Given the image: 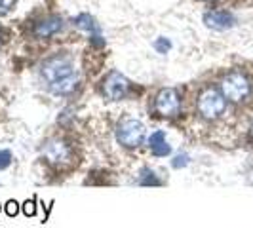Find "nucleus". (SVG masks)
<instances>
[{"instance_id": "nucleus-1", "label": "nucleus", "mask_w": 253, "mask_h": 228, "mask_svg": "<svg viewBox=\"0 0 253 228\" xmlns=\"http://www.w3.org/2000/svg\"><path fill=\"white\" fill-rule=\"evenodd\" d=\"M42 80L46 82V88L53 95H69L78 86V73L75 63L67 55H53L46 59L40 69Z\"/></svg>"}, {"instance_id": "nucleus-2", "label": "nucleus", "mask_w": 253, "mask_h": 228, "mask_svg": "<svg viewBox=\"0 0 253 228\" xmlns=\"http://www.w3.org/2000/svg\"><path fill=\"white\" fill-rule=\"evenodd\" d=\"M147 135L145 124L137 118H122L116 126V141L124 147V149H137L143 145Z\"/></svg>"}, {"instance_id": "nucleus-3", "label": "nucleus", "mask_w": 253, "mask_h": 228, "mask_svg": "<svg viewBox=\"0 0 253 228\" xmlns=\"http://www.w3.org/2000/svg\"><path fill=\"white\" fill-rule=\"evenodd\" d=\"M227 109V99L225 95L215 88L204 89L198 97V113L202 114L206 120H215Z\"/></svg>"}, {"instance_id": "nucleus-4", "label": "nucleus", "mask_w": 253, "mask_h": 228, "mask_svg": "<svg viewBox=\"0 0 253 228\" xmlns=\"http://www.w3.org/2000/svg\"><path fill=\"white\" fill-rule=\"evenodd\" d=\"M252 91V84L242 73H230L221 82V93L225 95L227 101L242 103Z\"/></svg>"}, {"instance_id": "nucleus-5", "label": "nucleus", "mask_w": 253, "mask_h": 228, "mask_svg": "<svg viewBox=\"0 0 253 228\" xmlns=\"http://www.w3.org/2000/svg\"><path fill=\"white\" fill-rule=\"evenodd\" d=\"M154 109L156 113L164 118H173L181 111V97L175 89L164 88L158 91L156 99H154Z\"/></svg>"}, {"instance_id": "nucleus-6", "label": "nucleus", "mask_w": 253, "mask_h": 228, "mask_svg": "<svg viewBox=\"0 0 253 228\" xmlns=\"http://www.w3.org/2000/svg\"><path fill=\"white\" fill-rule=\"evenodd\" d=\"M127 89H129V82H127L126 76L120 75L118 71L109 73L107 78L103 80V93H105V97L111 99V101H120V99H124Z\"/></svg>"}, {"instance_id": "nucleus-7", "label": "nucleus", "mask_w": 253, "mask_h": 228, "mask_svg": "<svg viewBox=\"0 0 253 228\" xmlns=\"http://www.w3.org/2000/svg\"><path fill=\"white\" fill-rule=\"evenodd\" d=\"M42 156L50 162V164H67L71 162V149L69 145H65L63 141L51 139L48 143H44L42 147Z\"/></svg>"}, {"instance_id": "nucleus-8", "label": "nucleus", "mask_w": 253, "mask_h": 228, "mask_svg": "<svg viewBox=\"0 0 253 228\" xmlns=\"http://www.w3.org/2000/svg\"><path fill=\"white\" fill-rule=\"evenodd\" d=\"M204 23L213 31H227L230 27H234L236 17L227 10H211L204 15Z\"/></svg>"}, {"instance_id": "nucleus-9", "label": "nucleus", "mask_w": 253, "mask_h": 228, "mask_svg": "<svg viewBox=\"0 0 253 228\" xmlns=\"http://www.w3.org/2000/svg\"><path fill=\"white\" fill-rule=\"evenodd\" d=\"M61 29H63V19H61L59 15H51V17H46V19H42L40 23H37L35 35H37V37L48 38V37H51V35H55V33H59Z\"/></svg>"}, {"instance_id": "nucleus-10", "label": "nucleus", "mask_w": 253, "mask_h": 228, "mask_svg": "<svg viewBox=\"0 0 253 228\" xmlns=\"http://www.w3.org/2000/svg\"><path fill=\"white\" fill-rule=\"evenodd\" d=\"M149 149H151V152L156 158H164V156L171 154V147L166 141V133L160 131V129L151 133V137H149Z\"/></svg>"}, {"instance_id": "nucleus-11", "label": "nucleus", "mask_w": 253, "mask_h": 228, "mask_svg": "<svg viewBox=\"0 0 253 228\" xmlns=\"http://www.w3.org/2000/svg\"><path fill=\"white\" fill-rule=\"evenodd\" d=\"M75 25L78 27L80 31L89 33V37H91V35H99V27L95 25V19H93L89 13H80L75 19Z\"/></svg>"}, {"instance_id": "nucleus-12", "label": "nucleus", "mask_w": 253, "mask_h": 228, "mask_svg": "<svg viewBox=\"0 0 253 228\" xmlns=\"http://www.w3.org/2000/svg\"><path fill=\"white\" fill-rule=\"evenodd\" d=\"M137 183H139L141 187H160V185H162V181L156 177V173H154L152 169H149V167H145V169L141 171Z\"/></svg>"}, {"instance_id": "nucleus-13", "label": "nucleus", "mask_w": 253, "mask_h": 228, "mask_svg": "<svg viewBox=\"0 0 253 228\" xmlns=\"http://www.w3.org/2000/svg\"><path fill=\"white\" fill-rule=\"evenodd\" d=\"M190 162V156L187 152H179L173 156V160H171V167L173 169H183V167H187Z\"/></svg>"}, {"instance_id": "nucleus-14", "label": "nucleus", "mask_w": 253, "mask_h": 228, "mask_svg": "<svg viewBox=\"0 0 253 228\" xmlns=\"http://www.w3.org/2000/svg\"><path fill=\"white\" fill-rule=\"evenodd\" d=\"M21 209H23V215L25 217H35L37 215V200H27L21 205Z\"/></svg>"}, {"instance_id": "nucleus-15", "label": "nucleus", "mask_w": 253, "mask_h": 228, "mask_svg": "<svg viewBox=\"0 0 253 228\" xmlns=\"http://www.w3.org/2000/svg\"><path fill=\"white\" fill-rule=\"evenodd\" d=\"M12 164V152L10 151H0V169H6V167H10Z\"/></svg>"}, {"instance_id": "nucleus-16", "label": "nucleus", "mask_w": 253, "mask_h": 228, "mask_svg": "<svg viewBox=\"0 0 253 228\" xmlns=\"http://www.w3.org/2000/svg\"><path fill=\"white\" fill-rule=\"evenodd\" d=\"M154 48H156V51H160V53H166V51L171 48V42L166 40V38H158V40L154 42Z\"/></svg>"}, {"instance_id": "nucleus-17", "label": "nucleus", "mask_w": 253, "mask_h": 228, "mask_svg": "<svg viewBox=\"0 0 253 228\" xmlns=\"http://www.w3.org/2000/svg\"><path fill=\"white\" fill-rule=\"evenodd\" d=\"M6 213H8V217H15L19 213V203L15 202V200H10V202L6 203Z\"/></svg>"}, {"instance_id": "nucleus-18", "label": "nucleus", "mask_w": 253, "mask_h": 228, "mask_svg": "<svg viewBox=\"0 0 253 228\" xmlns=\"http://www.w3.org/2000/svg\"><path fill=\"white\" fill-rule=\"evenodd\" d=\"M15 0H0V15H6L13 8Z\"/></svg>"}, {"instance_id": "nucleus-19", "label": "nucleus", "mask_w": 253, "mask_h": 228, "mask_svg": "<svg viewBox=\"0 0 253 228\" xmlns=\"http://www.w3.org/2000/svg\"><path fill=\"white\" fill-rule=\"evenodd\" d=\"M89 42H91L95 48H103V46H105V38H103L101 35H91V37H89Z\"/></svg>"}, {"instance_id": "nucleus-20", "label": "nucleus", "mask_w": 253, "mask_h": 228, "mask_svg": "<svg viewBox=\"0 0 253 228\" xmlns=\"http://www.w3.org/2000/svg\"><path fill=\"white\" fill-rule=\"evenodd\" d=\"M250 133H252V137H253V126H252V131H250Z\"/></svg>"}, {"instance_id": "nucleus-21", "label": "nucleus", "mask_w": 253, "mask_h": 228, "mask_svg": "<svg viewBox=\"0 0 253 228\" xmlns=\"http://www.w3.org/2000/svg\"><path fill=\"white\" fill-rule=\"evenodd\" d=\"M0 38H2V33H0Z\"/></svg>"}, {"instance_id": "nucleus-22", "label": "nucleus", "mask_w": 253, "mask_h": 228, "mask_svg": "<svg viewBox=\"0 0 253 228\" xmlns=\"http://www.w3.org/2000/svg\"><path fill=\"white\" fill-rule=\"evenodd\" d=\"M210 2H213V0H210Z\"/></svg>"}]
</instances>
